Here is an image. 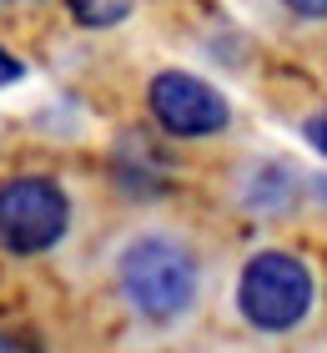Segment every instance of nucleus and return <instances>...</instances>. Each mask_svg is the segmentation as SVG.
Listing matches in <instances>:
<instances>
[{"instance_id": "423d86ee", "label": "nucleus", "mask_w": 327, "mask_h": 353, "mask_svg": "<svg viewBox=\"0 0 327 353\" xmlns=\"http://www.w3.org/2000/svg\"><path fill=\"white\" fill-rule=\"evenodd\" d=\"M287 10H297L302 21H322V15H327V0H287Z\"/></svg>"}, {"instance_id": "20e7f679", "label": "nucleus", "mask_w": 327, "mask_h": 353, "mask_svg": "<svg viewBox=\"0 0 327 353\" xmlns=\"http://www.w3.org/2000/svg\"><path fill=\"white\" fill-rule=\"evenodd\" d=\"M151 111L171 137H207L226 126V101L211 91L202 76L161 71L151 81Z\"/></svg>"}, {"instance_id": "0eeeda50", "label": "nucleus", "mask_w": 327, "mask_h": 353, "mask_svg": "<svg viewBox=\"0 0 327 353\" xmlns=\"http://www.w3.org/2000/svg\"><path fill=\"white\" fill-rule=\"evenodd\" d=\"M10 81H21V61L10 51H0V86H10Z\"/></svg>"}, {"instance_id": "f257e3e1", "label": "nucleus", "mask_w": 327, "mask_h": 353, "mask_svg": "<svg viewBox=\"0 0 327 353\" xmlns=\"http://www.w3.org/2000/svg\"><path fill=\"white\" fill-rule=\"evenodd\" d=\"M121 288L146 318H171L196 298V263L171 237H141L121 258Z\"/></svg>"}, {"instance_id": "7ed1b4c3", "label": "nucleus", "mask_w": 327, "mask_h": 353, "mask_svg": "<svg viewBox=\"0 0 327 353\" xmlns=\"http://www.w3.org/2000/svg\"><path fill=\"white\" fill-rule=\"evenodd\" d=\"M65 222H71V202L56 182L25 176L0 192V248L6 252H45L51 243H61Z\"/></svg>"}, {"instance_id": "6e6552de", "label": "nucleus", "mask_w": 327, "mask_h": 353, "mask_svg": "<svg viewBox=\"0 0 327 353\" xmlns=\"http://www.w3.org/2000/svg\"><path fill=\"white\" fill-rule=\"evenodd\" d=\"M0 6H15V0H0Z\"/></svg>"}, {"instance_id": "39448f33", "label": "nucleus", "mask_w": 327, "mask_h": 353, "mask_svg": "<svg viewBox=\"0 0 327 353\" xmlns=\"http://www.w3.org/2000/svg\"><path fill=\"white\" fill-rule=\"evenodd\" d=\"M131 6H136V0H71L81 26H116V21L131 15Z\"/></svg>"}, {"instance_id": "f03ea898", "label": "nucleus", "mask_w": 327, "mask_h": 353, "mask_svg": "<svg viewBox=\"0 0 327 353\" xmlns=\"http://www.w3.org/2000/svg\"><path fill=\"white\" fill-rule=\"evenodd\" d=\"M237 303H242V318L252 328L282 333L292 323H302L307 308H313V278L287 252H257L247 263V272H242Z\"/></svg>"}]
</instances>
